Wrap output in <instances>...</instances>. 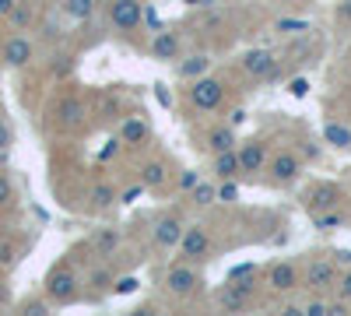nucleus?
<instances>
[{
	"mask_svg": "<svg viewBox=\"0 0 351 316\" xmlns=\"http://www.w3.org/2000/svg\"><path fill=\"white\" fill-rule=\"evenodd\" d=\"M81 274H77V267L71 264V260H60V264H53L49 267V274H46V281H43V292H46V299L53 302V306H74L77 299H81Z\"/></svg>",
	"mask_w": 351,
	"mask_h": 316,
	"instance_id": "obj_1",
	"label": "nucleus"
},
{
	"mask_svg": "<svg viewBox=\"0 0 351 316\" xmlns=\"http://www.w3.org/2000/svg\"><path fill=\"white\" fill-rule=\"evenodd\" d=\"M162 284H165V292H169V295L186 299V295H193L200 284H204V278H200L197 264H190V260H183V256H180V260H172V264L165 267Z\"/></svg>",
	"mask_w": 351,
	"mask_h": 316,
	"instance_id": "obj_2",
	"label": "nucleus"
},
{
	"mask_svg": "<svg viewBox=\"0 0 351 316\" xmlns=\"http://www.w3.org/2000/svg\"><path fill=\"white\" fill-rule=\"evenodd\" d=\"M186 99L197 112H215L221 102H225V81L221 77H211V74H204L197 81H190V88H186Z\"/></svg>",
	"mask_w": 351,
	"mask_h": 316,
	"instance_id": "obj_3",
	"label": "nucleus"
},
{
	"mask_svg": "<svg viewBox=\"0 0 351 316\" xmlns=\"http://www.w3.org/2000/svg\"><path fill=\"white\" fill-rule=\"evenodd\" d=\"M239 67H243L246 77H253L260 84H271V81L281 77V64H278V56L271 49H250V53H243Z\"/></svg>",
	"mask_w": 351,
	"mask_h": 316,
	"instance_id": "obj_4",
	"label": "nucleus"
},
{
	"mask_svg": "<svg viewBox=\"0 0 351 316\" xmlns=\"http://www.w3.org/2000/svg\"><path fill=\"white\" fill-rule=\"evenodd\" d=\"M215 253V239L204 225H186V232L180 239V256L190 264H208Z\"/></svg>",
	"mask_w": 351,
	"mask_h": 316,
	"instance_id": "obj_5",
	"label": "nucleus"
},
{
	"mask_svg": "<svg viewBox=\"0 0 351 316\" xmlns=\"http://www.w3.org/2000/svg\"><path fill=\"white\" fill-rule=\"evenodd\" d=\"M341 278V267L334 256H313L306 264V274H302V284L313 292H334V284Z\"/></svg>",
	"mask_w": 351,
	"mask_h": 316,
	"instance_id": "obj_6",
	"label": "nucleus"
},
{
	"mask_svg": "<svg viewBox=\"0 0 351 316\" xmlns=\"http://www.w3.org/2000/svg\"><path fill=\"white\" fill-rule=\"evenodd\" d=\"M32 60H36V42L28 36L14 32V36H8L4 42H0V64H4L8 71H21Z\"/></svg>",
	"mask_w": 351,
	"mask_h": 316,
	"instance_id": "obj_7",
	"label": "nucleus"
},
{
	"mask_svg": "<svg viewBox=\"0 0 351 316\" xmlns=\"http://www.w3.org/2000/svg\"><path fill=\"white\" fill-rule=\"evenodd\" d=\"M299 176H302V155L299 151H278V155H271L267 180L274 186H288V183H295Z\"/></svg>",
	"mask_w": 351,
	"mask_h": 316,
	"instance_id": "obj_8",
	"label": "nucleus"
},
{
	"mask_svg": "<svg viewBox=\"0 0 351 316\" xmlns=\"http://www.w3.org/2000/svg\"><path fill=\"white\" fill-rule=\"evenodd\" d=\"M141 21H144V4L141 0H112L109 4V25L116 28V32L130 36V32L141 28Z\"/></svg>",
	"mask_w": 351,
	"mask_h": 316,
	"instance_id": "obj_9",
	"label": "nucleus"
},
{
	"mask_svg": "<svg viewBox=\"0 0 351 316\" xmlns=\"http://www.w3.org/2000/svg\"><path fill=\"white\" fill-rule=\"evenodd\" d=\"M183 232H186V221L176 215V211L158 215L155 225H152V239H155V246H162V250H180Z\"/></svg>",
	"mask_w": 351,
	"mask_h": 316,
	"instance_id": "obj_10",
	"label": "nucleus"
},
{
	"mask_svg": "<svg viewBox=\"0 0 351 316\" xmlns=\"http://www.w3.org/2000/svg\"><path fill=\"white\" fill-rule=\"evenodd\" d=\"M267 289L271 292H278V295H288V292H295L299 284H302V274H299V267L291 264V260H278V264H271L267 267Z\"/></svg>",
	"mask_w": 351,
	"mask_h": 316,
	"instance_id": "obj_11",
	"label": "nucleus"
},
{
	"mask_svg": "<svg viewBox=\"0 0 351 316\" xmlns=\"http://www.w3.org/2000/svg\"><path fill=\"white\" fill-rule=\"evenodd\" d=\"M148 53H152V60H158V64H176V60L183 56V39H180V32H172V28H158L155 39H152V46H148Z\"/></svg>",
	"mask_w": 351,
	"mask_h": 316,
	"instance_id": "obj_12",
	"label": "nucleus"
},
{
	"mask_svg": "<svg viewBox=\"0 0 351 316\" xmlns=\"http://www.w3.org/2000/svg\"><path fill=\"white\" fill-rule=\"evenodd\" d=\"M341 200H344V190H341L337 183H316V186L306 193V211H309V215L334 211V208H341Z\"/></svg>",
	"mask_w": 351,
	"mask_h": 316,
	"instance_id": "obj_13",
	"label": "nucleus"
},
{
	"mask_svg": "<svg viewBox=\"0 0 351 316\" xmlns=\"http://www.w3.org/2000/svg\"><path fill=\"white\" fill-rule=\"evenodd\" d=\"M239 162H243V176H260V172H267L271 148L263 145V141H243L239 145Z\"/></svg>",
	"mask_w": 351,
	"mask_h": 316,
	"instance_id": "obj_14",
	"label": "nucleus"
},
{
	"mask_svg": "<svg viewBox=\"0 0 351 316\" xmlns=\"http://www.w3.org/2000/svg\"><path fill=\"white\" fill-rule=\"evenodd\" d=\"M215 299H218V306H221L225 313H246V309L253 306V292L243 289V284H236V281H225V289H221Z\"/></svg>",
	"mask_w": 351,
	"mask_h": 316,
	"instance_id": "obj_15",
	"label": "nucleus"
},
{
	"mask_svg": "<svg viewBox=\"0 0 351 316\" xmlns=\"http://www.w3.org/2000/svg\"><path fill=\"white\" fill-rule=\"evenodd\" d=\"M208 71H211V53H200V49L180 56V64H176V77H180V81H197Z\"/></svg>",
	"mask_w": 351,
	"mask_h": 316,
	"instance_id": "obj_16",
	"label": "nucleus"
},
{
	"mask_svg": "<svg viewBox=\"0 0 351 316\" xmlns=\"http://www.w3.org/2000/svg\"><path fill=\"white\" fill-rule=\"evenodd\" d=\"M204 148H208L211 155L239 148V137H236V123H218V127H211V130H208V137H204Z\"/></svg>",
	"mask_w": 351,
	"mask_h": 316,
	"instance_id": "obj_17",
	"label": "nucleus"
},
{
	"mask_svg": "<svg viewBox=\"0 0 351 316\" xmlns=\"http://www.w3.org/2000/svg\"><path fill=\"white\" fill-rule=\"evenodd\" d=\"M84 284H88V292H92L95 299H102V295H109V292H112L116 274H112V267H109L106 260H99L95 267H88V274H84Z\"/></svg>",
	"mask_w": 351,
	"mask_h": 316,
	"instance_id": "obj_18",
	"label": "nucleus"
},
{
	"mask_svg": "<svg viewBox=\"0 0 351 316\" xmlns=\"http://www.w3.org/2000/svg\"><path fill=\"white\" fill-rule=\"evenodd\" d=\"M148 137H152V123L144 120V117H127V120L120 123V145H127V148L144 145Z\"/></svg>",
	"mask_w": 351,
	"mask_h": 316,
	"instance_id": "obj_19",
	"label": "nucleus"
},
{
	"mask_svg": "<svg viewBox=\"0 0 351 316\" xmlns=\"http://www.w3.org/2000/svg\"><path fill=\"white\" fill-rule=\"evenodd\" d=\"M120 250V228H112V225H102L92 232V253L99 256V260H109V256Z\"/></svg>",
	"mask_w": 351,
	"mask_h": 316,
	"instance_id": "obj_20",
	"label": "nucleus"
},
{
	"mask_svg": "<svg viewBox=\"0 0 351 316\" xmlns=\"http://www.w3.org/2000/svg\"><path fill=\"white\" fill-rule=\"evenodd\" d=\"M215 180H239L243 176V162H239V148H232V151H218L215 155Z\"/></svg>",
	"mask_w": 351,
	"mask_h": 316,
	"instance_id": "obj_21",
	"label": "nucleus"
},
{
	"mask_svg": "<svg viewBox=\"0 0 351 316\" xmlns=\"http://www.w3.org/2000/svg\"><path fill=\"white\" fill-rule=\"evenodd\" d=\"M56 120H60L64 130H74L84 123V102L81 99H64L60 106H56Z\"/></svg>",
	"mask_w": 351,
	"mask_h": 316,
	"instance_id": "obj_22",
	"label": "nucleus"
},
{
	"mask_svg": "<svg viewBox=\"0 0 351 316\" xmlns=\"http://www.w3.org/2000/svg\"><path fill=\"white\" fill-rule=\"evenodd\" d=\"M141 183H144V190H162V186L169 183V169H165V162H162V158L144 162V165H141Z\"/></svg>",
	"mask_w": 351,
	"mask_h": 316,
	"instance_id": "obj_23",
	"label": "nucleus"
},
{
	"mask_svg": "<svg viewBox=\"0 0 351 316\" xmlns=\"http://www.w3.org/2000/svg\"><path fill=\"white\" fill-rule=\"evenodd\" d=\"M88 200H92L95 211H109L112 204H120V190H116L112 183H95L92 190H88Z\"/></svg>",
	"mask_w": 351,
	"mask_h": 316,
	"instance_id": "obj_24",
	"label": "nucleus"
},
{
	"mask_svg": "<svg viewBox=\"0 0 351 316\" xmlns=\"http://www.w3.org/2000/svg\"><path fill=\"white\" fill-rule=\"evenodd\" d=\"M324 141H327L330 148H337V151H348V148H351V130H348L344 123L330 120V123L324 127Z\"/></svg>",
	"mask_w": 351,
	"mask_h": 316,
	"instance_id": "obj_25",
	"label": "nucleus"
},
{
	"mask_svg": "<svg viewBox=\"0 0 351 316\" xmlns=\"http://www.w3.org/2000/svg\"><path fill=\"white\" fill-rule=\"evenodd\" d=\"M95 8H99V0H64V4H60V11L71 21H88L95 14Z\"/></svg>",
	"mask_w": 351,
	"mask_h": 316,
	"instance_id": "obj_26",
	"label": "nucleus"
},
{
	"mask_svg": "<svg viewBox=\"0 0 351 316\" xmlns=\"http://www.w3.org/2000/svg\"><path fill=\"white\" fill-rule=\"evenodd\" d=\"M190 204H197V208H211V204H218V183H197L193 190H190Z\"/></svg>",
	"mask_w": 351,
	"mask_h": 316,
	"instance_id": "obj_27",
	"label": "nucleus"
},
{
	"mask_svg": "<svg viewBox=\"0 0 351 316\" xmlns=\"http://www.w3.org/2000/svg\"><path fill=\"white\" fill-rule=\"evenodd\" d=\"M313 218V225L319 228V232H337V228H344V215H341V208H334V211H319V215H309Z\"/></svg>",
	"mask_w": 351,
	"mask_h": 316,
	"instance_id": "obj_28",
	"label": "nucleus"
},
{
	"mask_svg": "<svg viewBox=\"0 0 351 316\" xmlns=\"http://www.w3.org/2000/svg\"><path fill=\"white\" fill-rule=\"evenodd\" d=\"M11 145H14V127H11V117L0 109V162L11 155Z\"/></svg>",
	"mask_w": 351,
	"mask_h": 316,
	"instance_id": "obj_29",
	"label": "nucleus"
},
{
	"mask_svg": "<svg viewBox=\"0 0 351 316\" xmlns=\"http://www.w3.org/2000/svg\"><path fill=\"white\" fill-rule=\"evenodd\" d=\"M14 204V180H11V172L0 169V211H8Z\"/></svg>",
	"mask_w": 351,
	"mask_h": 316,
	"instance_id": "obj_30",
	"label": "nucleus"
},
{
	"mask_svg": "<svg viewBox=\"0 0 351 316\" xmlns=\"http://www.w3.org/2000/svg\"><path fill=\"white\" fill-rule=\"evenodd\" d=\"M8 21H11L14 28H18V32H25V28L32 25V8H28V4H18V8H14V11L8 14Z\"/></svg>",
	"mask_w": 351,
	"mask_h": 316,
	"instance_id": "obj_31",
	"label": "nucleus"
},
{
	"mask_svg": "<svg viewBox=\"0 0 351 316\" xmlns=\"http://www.w3.org/2000/svg\"><path fill=\"white\" fill-rule=\"evenodd\" d=\"M218 200L221 204H236L239 200V183L236 180H218Z\"/></svg>",
	"mask_w": 351,
	"mask_h": 316,
	"instance_id": "obj_32",
	"label": "nucleus"
},
{
	"mask_svg": "<svg viewBox=\"0 0 351 316\" xmlns=\"http://www.w3.org/2000/svg\"><path fill=\"white\" fill-rule=\"evenodd\" d=\"M137 289H141V278L123 274V278H116V284H112V295H134Z\"/></svg>",
	"mask_w": 351,
	"mask_h": 316,
	"instance_id": "obj_33",
	"label": "nucleus"
},
{
	"mask_svg": "<svg viewBox=\"0 0 351 316\" xmlns=\"http://www.w3.org/2000/svg\"><path fill=\"white\" fill-rule=\"evenodd\" d=\"M334 295L344 299V302H351V267L341 271V278H337V284H334Z\"/></svg>",
	"mask_w": 351,
	"mask_h": 316,
	"instance_id": "obj_34",
	"label": "nucleus"
},
{
	"mask_svg": "<svg viewBox=\"0 0 351 316\" xmlns=\"http://www.w3.org/2000/svg\"><path fill=\"white\" fill-rule=\"evenodd\" d=\"M278 32H291V36H295V32H309V21H299V18H281L278 21Z\"/></svg>",
	"mask_w": 351,
	"mask_h": 316,
	"instance_id": "obj_35",
	"label": "nucleus"
},
{
	"mask_svg": "<svg viewBox=\"0 0 351 316\" xmlns=\"http://www.w3.org/2000/svg\"><path fill=\"white\" fill-rule=\"evenodd\" d=\"M250 274H260V264H239V267H228L225 281H239V278H250Z\"/></svg>",
	"mask_w": 351,
	"mask_h": 316,
	"instance_id": "obj_36",
	"label": "nucleus"
},
{
	"mask_svg": "<svg viewBox=\"0 0 351 316\" xmlns=\"http://www.w3.org/2000/svg\"><path fill=\"white\" fill-rule=\"evenodd\" d=\"M49 306H53L49 299H25V302H21V313H36V316H46V313H49Z\"/></svg>",
	"mask_w": 351,
	"mask_h": 316,
	"instance_id": "obj_37",
	"label": "nucleus"
},
{
	"mask_svg": "<svg viewBox=\"0 0 351 316\" xmlns=\"http://www.w3.org/2000/svg\"><path fill=\"white\" fill-rule=\"evenodd\" d=\"M197 183H200V172H197V169H183V172H180V190H183V193H190Z\"/></svg>",
	"mask_w": 351,
	"mask_h": 316,
	"instance_id": "obj_38",
	"label": "nucleus"
},
{
	"mask_svg": "<svg viewBox=\"0 0 351 316\" xmlns=\"http://www.w3.org/2000/svg\"><path fill=\"white\" fill-rule=\"evenodd\" d=\"M327 299H309V302H302V313L306 316H327Z\"/></svg>",
	"mask_w": 351,
	"mask_h": 316,
	"instance_id": "obj_39",
	"label": "nucleus"
},
{
	"mask_svg": "<svg viewBox=\"0 0 351 316\" xmlns=\"http://www.w3.org/2000/svg\"><path fill=\"white\" fill-rule=\"evenodd\" d=\"M141 193H144V183L137 180L134 186H127V190H120V204H134V200H137Z\"/></svg>",
	"mask_w": 351,
	"mask_h": 316,
	"instance_id": "obj_40",
	"label": "nucleus"
},
{
	"mask_svg": "<svg viewBox=\"0 0 351 316\" xmlns=\"http://www.w3.org/2000/svg\"><path fill=\"white\" fill-rule=\"evenodd\" d=\"M18 260V250L11 243H0V267H11Z\"/></svg>",
	"mask_w": 351,
	"mask_h": 316,
	"instance_id": "obj_41",
	"label": "nucleus"
},
{
	"mask_svg": "<svg viewBox=\"0 0 351 316\" xmlns=\"http://www.w3.org/2000/svg\"><path fill=\"white\" fill-rule=\"evenodd\" d=\"M155 99H158V106L172 109V95H169V84L165 81H155Z\"/></svg>",
	"mask_w": 351,
	"mask_h": 316,
	"instance_id": "obj_42",
	"label": "nucleus"
},
{
	"mask_svg": "<svg viewBox=\"0 0 351 316\" xmlns=\"http://www.w3.org/2000/svg\"><path fill=\"white\" fill-rule=\"evenodd\" d=\"M288 88H291V95H295V99H306V95H309V81H306V77H295Z\"/></svg>",
	"mask_w": 351,
	"mask_h": 316,
	"instance_id": "obj_43",
	"label": "nucleus"
},
{
	"mask_svg": "<svg viewBox=\"0 0 351 316\" xmlns=\"http://www.w3.org/2000/svg\"><path fill=\"white\" fill-rule=\"evenodd\" d=\"M246 120H250V112H246V106H236V109L228 112V123H236V127H239V123H246Z\"/></svg>",
	"mask_w": 351,
	"mask_h": 316,
	"instance_id": "obj_44",
	"label": "nucleus"
},
{
	"mask_svg": "<svg viewBox=\"0 0 351 316\" xmlns=\"http://www.w3.org/2000/svg\"><path fill=\"white\" fill-rule=\"evenodd\" d=\"M330 256L337 260V267H351V250H334Z\"/></svg>",
	"mask_w": 351,
	"mask_h": 316,
	"instance_id": "obj_45",
	"label": "nucleus"
},
{
	"mask_svg": "<svg viewBox=\"0 0 351 316\" xmlns=\"http://www.w3.org/2000/svg\"><path fill=\"white\" fill-rule=\"evenodd\" d=\"M18 4H21V0H0V18H8Z\"/></svg>",
	"mask_w": 351,
	"mask_h": 316,
	"instance_id": "obj_46",
	"label": "nucleus"
},
{
	"mask_svg": "<svg viewBox=\"0 0 351 316\" xmlns=\"http://www.w3.org/2000/svg\"><path fill=\"white\" fill-rule=\"evenodd\" d=\"M183 4H186V8H215L218 0H183Z\"/></svg>",
	"mask_w": 351,
	"mask_h": 316,
	"instance_id": "obj_47",
	"label": "nucleus"
},
{
	"mask_svg": "<svg viewBox=\"0 0 351 316\" xmlns=\"http://www.w3.org/2000/svg\"><path fill=\"white\" fill-rule=\"evenodd\" d=\"M337 18H341V21H351V0H344V4L337 8Z\"/></svg>",
	"mask_w": 351,
	"mask_h": 316,
	"instance_id": "obj_48",
	"label": "nucleus"
},
{
	"mask_svg": "<svg viewBox=\"0 0 351 316\" xmlns=\"http://www.w3.org/2000/svg\"><path fill=\"white\" fill-rule=\"evenodd\" d=\"M8 302V284H4V278H0V306Z\"/></svg>",
	"mask_w": 351,
	"mask_h": 316,
	"instance_id": "obj_49",
	"label": "nucleus"
}]
</instances>
